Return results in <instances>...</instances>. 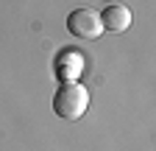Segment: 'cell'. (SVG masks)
I'll use <instances>...</instances> for the list:
<instances>
[{
	"label": "cell",
	"instance_id": "6da1fadb",
	"mask_svg": "<svg viewBox=\"0 0 156 151\" xmlns=\"http://www.w3.org/2000/svg\"><path fill=\"white\" fill-rule=\"evenodd\" d=\"M89 109V90L78 81H64L53 95V112L64 120H78Z\"/></svg>",
	"mask_w": 156,
	"mask_h": 151
},
{
	"label": "cell",
	"instance_id": "7a4b0ae2",
	"mask_svg": "<svg viewBox=\"0 0 156 151\" xmlns=\"http://www.w3.org/2000/svg\"><path fill=\"white\" fill-rule=\"evenodd\" d=\"M67 31L78 39H101V34H103L101 14L92 9H75L67 17Z\"/></svg>",
	"mask_w": 156,
	"mask_h": 151
},
{
	"label": "cell",
	"instance_id": "3957f363",
	"mask_svg": "<svg viewBox=\"0 0 156 151\" xmlns=\"http://www.w3.org/2000/svg\"><path fill=\"white\" fill-rule=\"evenodd\" d=\"M131 11L120 3H112L103 14H101V23H103V31H112V34H123L131 28Z\"/></svg>",
	"mask_w": 156,
	"mask_h": 151
},
{
	"label": "cell",
	"instance_id": "277c9868",
	"mask_svg": "<svg viewBox=\"0 0 156 151\" xmlns=\"http://www.w3.org/2000/svg\"><path fill=\"white\" fill-rule=\"evenodd\" d=\"M84 70V56L78 50H62L56 59V76L62 81H75L78 73Z\"/></svg>",
	"mask_w": 156,
	"mask_h": 151
}]
</instances>
